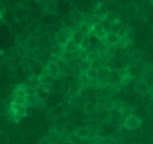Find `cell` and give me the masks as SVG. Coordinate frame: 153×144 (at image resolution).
Masks as SVG:
<instances>
[{
	"label": "cell",
	"mask_w": 153,
	"mask_h": 144,
	"mask_svg": "<svg viewBox=\"0 0 153 144\" xmlns=\"http://www.w3.org/2000/svg\"><path fill=\"white\" fill-rule=\"evenodd\" d=\"M73 35V31L70 30V28L64 25L62 28L57 33L56 40L58 43H59L61 46H64L67 44V42L72 39Z\"/></svg>",
	"instance_id": "cell-1"
},
{
	"label": "cell",
	"mask_w": 153,
	"mask_h": 144,
	"mask_svg": "<svg viewBox=\"0 0 153 144\" xmlns=\"http://www.w3.org/2000/svg\"><path fill=\"white\" fill-rule=\"evenodd\" d=\"M142 120L140 117H138L136 115L131 114L127 117L126 119L124 121V126L127 130L133 131V130L137 129L141 125Z\"/></svg>",
	"instance_id": "cell-2"
},
{
	"label": "cell",
	"mask_w": 153,
	"mask_h": 144,
	"mask_svg": "<svg viewBox=\"0 0 153 144\" xmlns=\"http://www.w3.org/2000/svg\"><path fill=\"white\" fill-rule=\"evenodd\" d=\"M134 88H135L136 92L139 94H141V95L149 94V91H150L149 84L146 81H138L135 84Z\"/></svg>",
	"instance_id": "cell-3"
},
{
	"label": "cell",
	"mask_w": 153,
	"mask_h": 144,
	"mask_svg": "<svg viewBox=\"0 0 153 144\" xmlns=\"http://www.w3.org/2000/svg\"><path fill=\"white\" fill-rule=\"evenodd\" d=\"M106 34H107V33L105 31L102 23H98L96 24V25H94L93 31L90 35H94L97 38L100 39V40H102L103 38H105Z\"/></svg>",
	"instance_id": "cell-4"
},
{
	"label": "cell",
	"mask_w": 153,
	"mask_h": 144,
	"mask_svg": "<svg viewBox=\"0 0 153 144\" xmlns=\"http://www.w3.org/2000/svg\"><path fill=\"white\" fill-rule=\"evenodd\" d=\"M39 39L36 36L31 35L26 39L25 43V46L28 50H34L39 46Z\"/></svg>",
	"instance_id": "cell-5"
},
{
	"label": "cell",
	"mask_w": 153,
	"mask_h": 144,
	"mask_svg": "<svg viewBox=\"0 0 153 144\" xmlns=\"http://www.w3.org/2000/svg\"><path fill=\"white\" fill-rule=\"evenodd\" d=\"M61 138V134L57 130H51L46 135V139L52 144H58Z\"/></svg>",
	"instance_id": "cell-6"
},
{
	"label": "cell",
	"mask_w": 153,
	"mask_h": 144,
	"mask_svg": "<svg viewBox=\"0 0 153 144\" xmlns=\"http://www.w3.org/2000/svg\"><path fill=\"white\" fill-rule=\"evenodd\" d=\"M73 58L79 60V61H85L88 59V54H89V51L85 50V49H81L80 47L78 48L76 51L73 52Z\"/></svg>",
	"instance_id": "cell-7"
},
{
	"label": "cell",
	"mask_w": 153,
	"mask_h": 144,
	"mask_svg": "<svg viewBox=\"0 0 153 144\" xmlns=\"http://www.w3.org/2000/svg\"><path fill=\"white\" fill-rule=\"evenodd\" d=\"M20 5L24 8L32 10L37 9L40 5V4L36 0H22Z\"/></svg>",
	"instance_id": "cell-8"
},
{
	"label": "cell",
	"mask_w": 153,
	"mask_h": 144,
	"mask_svg": "<svg viewBox=\"0 0 153 144\" xmlns=\"http://www.w3.org/2000/svg\"><path fill=\"white\" fill-rule=\"evenodd\" d=\"M95 15L98 16L102 19V20H104L108 16V9L103 4H100L96 7L95 9Z\"/></svg>",
	"instance_id": "cell-9"
},
{
	"label": "cell",
	"mask_w": 153,
	"mask_h": 144,
	"mask_svg": "<svg viewBox=\"0 0 153 144\" xmlns=\"http://www.w3.org/2000/svg\"><path fill=\"white\" fill-rule=\"evenodd\" d=\"M1 16H2V19L4 22H6L7 24L13 23L16 20L13 11H11V10H6L4 13H1Z\"/></svg>",
	"instance_id": "cell-10"
},
{
	"label": "cell",
	"mask_w": 153,
	"mask_h": 144,
	"mask_svg": "<svg viewBox=\"0 0 153 144\" xmlns=\"http://www.w3.org/2000/svg\"><path fill=\"white\" fill-rule=\"evenodd\" d=\"M30 70L35 77L39 78L41 76L43 69L42 68V66L40 63L34 62L30 66Z\"/></svg>",
	"instance_id": "cell-11"
},
{
	"label": "cell",
	"mask_w": 153,
	"mask_h": 144,
	"mask_svg": "<svg viewBox=\"0 0 153 144\" xmlns=\"http://www.w3.org/2000/svg\"><path fill=\"white\" fill-rule=\"evenodd\" d=\"M46 68H47V70H49L50 74L52 75L55 79L59 76L61 71H60L59 68H58V65H57V64L55 62H54V61L50 62L47 65V67H46Z\"/></svg>",
	"instance_id": "cell-12"
},
{
	"label": "cell",
	"mask_w": 153,
	"mask_h": 144,
	"mask_svg": "<svg viewBox=\"0 0 153 144\" xmlns=\"http://www.w3.org/2000/svg\"><path fill=\"white\" fill-rule=\"evenodd\" d=\"M74 133L76 134V135L82 137V138L84 140V139L89 138L90 135H91V129L88 128H80L75 130Z\"/></svg>",
	"instance_id": "cell-13"
},
{
	"label": "cell",
	"mask_w": 153,
	"mask_h": 144,
	"mask_svg": "<svg viewBox=\"0 0 153 144\" xmlns=\"http://www.w3.org/2000/svg\"><path fill=\"white\" fill-rule=\"evenodd\" d=\"M39 85L42 84H51L52 85L55 80V78L51 74H44L41 75L39 77Z\"/></svg>",
	"instance_id": "cell-14"
},
{
	"label": "cell",
	"mask_w": 153,
	"mask_h": 144,
	"mask_svg": "<svg viewBox=\"0 0 153 144\" xmlns=\"http://www.w3.org/2000/svg\"><path fill=\"white\" fill-rule=\"evenodd\" d=\"M70 16L73 18L74 22H80V23H83L85 19V16H84L83 13L77 10H72L71 13H70Z\"/></svg>",
	"instance_id": "cell-15"
},
{
	"label": "cell",
	"mask_w": 153,
	"mask_h": 144,
	"mask_svg": "<svg viewBox=\"0 0 153 144\" xmlns=\"http://www.w3.org/2000/svg\"><path fill=\"white\" fill-rule=\"evenodd\" d=\"M56 7V1H54V0H47L44 6L45 10L49 13H55Z\"/></svg>",
	"instance_id": "cell-16"
},
{
	"label": "cell",
	"mask_w": 153,
	"mask_h": 144,
	"mask_svg": "<svg viewBox=\"0 0 153 144\" xmlns=\"http://www.w3.org/2000/svg\"><path fill=\"white\" fill-rule=\"evenodd\" d=\"M79 48V46L76 45V43H75L74 40L73 39H70L68 42L67 43V44L64 46V52H70V53H73L74 51H76V49Z\"/></svg>",
	"instance_id": "cell-17"
},
{
	"label": "cell",
	"mask_w": 153,
	"mask_h": 144,
	"mask_svg": "<svg viewBox=\"0 0 153 144\" xmlns=\"http://www.w3.org/2000/svg\"><path fill=\"white\" fill-rule=\"evenodd\" d=\"M110 72L111 70L108 67H101L98 70V79H102V80H107L109 78Z\"/></svg>",
	"instance_id": "cell-18"
},
{
	"label": "cell",
	"mask_w": 153,
	"mask_h": 144,
	"mask_svg": "<svg viewBox=\"0 0 153 144\" xmlns=\"http://www.w3.org/2000/svg\"><path fill=\"white\" fill-rule=\"evenodd\" d=\"M105 38L110 44H113V45L117 44V43H119L120 40V38L118 37L117 34H114V33L113 32L107 33Z\"/></svg>",
	"instance_id": "cell-19"
},
{
	"label": "cell",
	"mask_w": 153,
	"mask_h": 144,
	"mask_svg": "<svg viewBox=\"0 0 153 144\" xmlns=\"http://www.w3.org/2000/svg\"><path fill=\"white\" fill-rule=\"evenodd\" d=\"M93 28H94V25H91V24L88 23H82L81 25L80 31L83 33L85 35H90L93 31Z\"/></svg>",
	"instance_id": "cell-20"
},
{
	"label": "cell",
	"mask_w": 153,
	"mask_h": 144,
	"mask_svg": "<svg viewBox=\"0 0 153 144\" xmlns=\"http://www.w3.org/2000/svg\"><path fill=\"white\" fill-rule=\"evenodd\" d=\"M84 37H85V34H84L82 31H77V32H75L74 34H73L72 39L74 40V42L76 43V45L79 47L81 43H82V40H83Z\"/></svg>",
	"instance_id": "cell-21"
},
{
	"label": "cell",
	"mask_w": 153,
	"mask_h": 144,
	"mask_svg": "<svg viewBox=\"0 0 153 144\" xmlns=\"http://www.w3.org/2000/svg\"><path fill=\"white\" fill-rule=\"evenodd\" d=\"M67 141L70 142L71 144H80L83 141V139L76 135L75 133H73V134H69L68 137H67Z\"/></svg>",
	"instance_id": "cell-22"
},
{
	"label": "cell",
	"mask_w": 153,
	"mask_h": 144,
	"mask_svg": "<svg viewBox=\"0 0 153 144\" xmlns=\"http://www.w3.org/2000/svg\"><path fill=\"white\" fill-rule=\"evenodd\" d=\"M116 51H117L116 46H114L113 44L109 45L105 51V55L106 56H107V58H108V59H111V58H114L115 55V53H116Z\"/></svg>",
	"instance_id": "cell-23"
},
{
	"label": "cell",
	"mask_w": 153,
	"mask_h": 144,
	"mask_svg": "<svg viewBox=\"0 0 153 144\" xmlns=\"http://www.w3.org/2000/svg\"><path fill=\"white\" fill-rule=\"evenodd\" d=\"M79 47L82 49L89 51V48L91 47V39H90L89 35H85L83 40H82Z\"/></svg>",
	"instance_id": "cell-24"
},
{
	"label": "cell",
	"mask_w": 153,
	"mask_h": 144,
	"mask_svg": "<svg viewBox=\"0 0 153 144\" xmlns=\"http://www.w3.org/2000/svg\"><path fill=\"white\" fill-rule=\"evenodd\" d=\"M63 112H64V107L61 105H58L54 108L51 113H52L53 116H57L58 117H61V115L64 114Z\"/></svg>",
	"instance_id": "cell-25"
},
{
	"label": "cell",
	"mask_w": 153,
	"mask_h": 144,
	"mask_svg": "<svg viewBox=\"0 0 153 144\" xmlns=\"http://www.w3.org/2000/svg\"><path fill=\"white\" fill-rule=\"evenodd\" d=\"M36 93H37V96H38V98L40 99V100H43V101H44V100L47 98L49 94V93L43 91V90H42L41 88H37V90H36Z\"/></svg>",
	"instance_id": "cell-26"
},
{
	"label": "cell",
	"mask_w": 153,
	"mask_h": 144,
	"mask_svg": "<svg viewBox=\"0 0 153 144\" xmlns=\"http://www.w3.org/2000/svg\"><path fill=\"white\" fill-rule=\"evenodd\" d=\"M96 109H97V105H96L94 103L91 102H90L86 103L85 107H84V111L88 114L93 113Z\"/></svg>",
	"instance_id": "cell-27"
},
{
	"label": "cell",
	"mask_w": 153,
	"mask_h": 144,
	"mask_svg": "<svg viewBox=\"0 0 153 144\" xmlns=\"http://www.w3.org/2000/svg\"><path fill=\"white\" fill-rule=\"evenodd\" d=\"M100 53H99L97 51H91L89 52V54H88V61H96V60H98L100 59Z\"/></svg>",
	"instance_id": "cell-28"
},
{
	"label": "cell",
	"mask_w": 153,
	"mask_h": 144,
	"mask_svg": "<svg viewBox=\"0 0 153 144\" xmlns=\"http://www.w3.org/2000/svg\"><path fill=\"white\" fill-rule=\"evenodd\" d=\"M108 79L114 82H117L119 80L120 81L121 80V77L120 76L119 73H118V71H115V70H113V71L110 72Z\"/></svg>",
	"instance_id": "cell-29"
},
{
	"label": "cell",
	"mask_w": 153,
	"mask_h": 144,
	"mask_svg": "<svg viewBox=\"0 0 153 144\" xmlns=\"http://www.w3.org/2000/svg\"><path fill=\"white\" fill-rule=\"evenodd\" d=\"M120 27H121L120 23L118 21H115V22H114L111 25L110 32H113L114 33V34H117L118 31L120 30Z\"/></svg>",
	"instance_id": "cell-30"
},
{
	"label": "cell",
	"mask_w": 153,
	"mask_h": 144,
	"mask_svg": "<svg viewBox=\"0 0 153 144\" xmlns=\"http://www.w3.org/2000/svg\"><path fill=\"white\" fill-rule=\"evenodd\" d=\"M13 104L25 106V104H26V98H23V97L14 96V98H13Z\"/></svg>",
	"instance_id": "cell-31"
},
{
	"label": "cell",
	"mask_w": 153,
	"mask_h": 144,
	"mask_svg": "<svg viewBox=\"0 0 153 144\" xmlns=\"http://www.w3.org/2000/svg\"><path fill=\"white\" fill-rule=\"evenodd\" d=\"M89 80L90 78L87 76L86 73H82V74H81L80 77H79V82L83 85H89Z\"/></svg>",
	"instance_id": "cell-32"
},
{
	"label": "cell",
	"mask_w": 153,
	"mask_h": 144,
	"mask_svg": "<svg viewBox=\"0 0 153 144\" xmlns=\"http://www.w3.org/2000/svg\"><path fill=\"white\" fill-rule=\"evenodd\" d=\"M85 73L91 79H97L98 78V71L95 70H93L91 68L90 70H88V71L85 72Z\"/></svg>",
	"instance_id": "cell-33"
},
{
	"label": "cell",
	"mask_w": 153,
	"mask_h": 144,
	"mask_svg": "<svg viewBox=\"0 0 153 144\" xmlns=\"http://www.w3.org/2000/svg\"><path fill=\"white\" fill-rule=\"evenodd\" d=\"M101 67L102 66H101V60H100V59L96 60V61H94L91 62V68L93 69V70H95L98 71Z\"/></svg>",
	"instance_id": "cell-34"
},
{
	"label": "cell",
	"mask_w": 153,
	"mask_h": 144,
	"mask_svg": "<svg viewBox=\"0 0 153 144\" xmlns=\"http://www.w3.org/2000/svg\"><path fill=\"white\" fill-rule=\"evenodd\" d=\"M91 61H88V60H86V61H82V64H80V67H81V70H82V71H88V70H90L91 69Z\"/></svg>",
	"instance_id": "cell-35"
},
{
	"label": "cell",
	"mask_w": 153,
	"mask_h": 144,
	"mask_svg": "<svg viewBox=\"0 0 153 144\" xmlns=\"http://www.w3.org/2000/svg\"><path fill=\"white\" fill-rule=\"evenodd\" d=\"M39 88H41L43 91H46L48 93L52 92L53 90V87L52 86L51 84H42V85H39Z\"/></svg>",
	"instance_id": "cell-36"
},
{
	"label": "cell",
	"mask_w": 153,
	"mask_h": 144,
	"mask_svg": "<svg viewBox=\"0 0 153 144\" xmlns=\"http://www.w3.org/2000/svg\"><path fill=\"white\" fill-rule=\"evenodd\" d=\"M127 32H128V31H127L126 28L125 27H123V26H121L120 28V30L118 31L117 34L118 37H119L120 38L123 39V38H125V37H126Z\"/></svg>",
	"instance_id": "cell-37"
},
{
	"label": "cell",
	"mask_w": 153,
	"mask_h": 144,
	"mask_svg": "<svg viewBox=\"0 0 153 144\" xmlns=\"http://www.w3.org/2000/svg\"><path fill=\"white\" fill-rule=\"evenodd\" d=\"M81 25H82V23H80V22H73V25H72L71 27L70 28V30L73 31V34H74L75 32H77V31H80Z\"/></svg>",
	"instance_id": "cell-38"
},
{
	"label": "cell",
	"mask_w": 153,
	"mask_h": 144,
	"mask_svg": "<svg viewBox=\"0 0 153 144\" xmlns=\"http://www.w3.org/2000/svg\"><path fill=\"white\" fill-rule=\"evenodd\" d=\"M15 96L26 98V96H27L26 90L19 89V88H17V90L16 91V93H15Z\"/></svg>",
	"instance_id": "cell-39"
},
{
	"label": "cell",
	"mask_w": 153,
	"mask_h": 144,
	"mask_svg": "<svg viewBox=\"0 0 153 144\" xmlns=\"http://www.w3.org/2000/svg\"><path fill=\"white\" fill-rule=\"evenodd\" d=\"M89 85H91L94 88H99L100 87V84L98 79H91L90 78Z\"/></svg>",
	"instance_id": "cell-40"
},
{
	"label": "cell",
	"mask_w": 153,
	"mask_h": 144,
	"mask_svg": "<svg viewBox=\"0 0 153 144\" xmlns=\"http://www.w3.org/2000/svg\"><path fill=\"white\" fill-rule=\"evenodd\" d=\"M118 73H119L120 76L121 78L123 77V76H128V75L130 74L128 67H123V68L122 69H120V70H118Z\"/></svg>",
	"instance_id": "cell-41"
},
{
	"label": "cell",
	"mask_w": 153,
	"mask_h": 144,
	"mask_svg": "<svg viewBox=\"0 0 153 144\" xmlns=\"http://www.w3.org/2000/svg\"><path fill=\"white\" fill-rule=\"evenodd\" d=\"M131 76L130 74L128 75V76H123V77L121 78L120 82L123 84V85H127V84L129 83L130 81H131Z\"/></svg>",
	"instance_id": "cell-42"
},
{
	"label": "cell",
	"mask_w": 153,
	"mask_h": 144,
	"mask_svg": "<svg viewBox=\"0 0 153 144\" xmlns=\"http://www.w3.org/2000/svg\"><path fill=\"white\" fill-rule=\"evenodd\" d=\"M105 108L108 110H111L114 108V102H112V101H106V102L105 103L104 105Z\"/></svg>",
	"instance_id": "cell-43"
},
{
	"label": "cell",
	"mask_w": 153,
	"mask_h": 144,
	"mask_svg": "<svg viewBox=\"0 0 153 144\" xmlns=\"http://www.w3.org/2000/svg\"><path fill=\"white\" fill-rule=\"evenodd\" d=\"M7 10V7H6L5 4H4V3L1 2V1H0V13H4L5 10Z\"/></svg>",
	"instance_id": "cell-44"
},
{
	"label": "cell",
	"mask_w": 153,
	"mask_h": 144,
	"mask_svg": "<svg viewBox=\"0 0 153 144\" xmlns=\"http://www.w3.org/2000/svg\"><path fill=\"white\" fill-rule=\"evenodd\" d=\"M40 144H52V143H51L49 141V140H47L46 138H45L44 140H43V141L41 142V143H40Z\"/></svg>",
	"instance_id": "cell-45"
},
{
	"label": "cell",
	"mask_w": 153,
	"mask_h": 144,
	"mask_svg": "<svg viewBox=\"0 0 153 144\" xmlns=\"http://www.w3.org/2000/svg\"><path fill=\"white\" fill-rule=\"evenodd\" d=\"M3 23H4V21H3V19H2V16H1V14L0 13V25H2Z\"/></svg>",
	"instance_id": "cell-46"
},
{
	"label": "cell",
	"mask_w": 153,
	"mask_h": 144,
	"mask_svg": "<svg viewBox=\"0 0 153 144\" xmlns=\"http://www.w3.org/2000/svg\"><path fill=\"white\" fill-rule=\"evenodd\" d=\"M58 144H71V143H70V142H68V141H67V142L63 141V142H60V143Z\"/></svg>",
	"instance_id": "cell-47"
},
{
	"label": "cell",
	"mask_w": 153,
	"mask_h": 144,
	"mask_svg": "<svg viewBox=\"0 0 153 144\" xmlns=\"http://www.w3.org/2000/svg\"><path fill=\"white\" fill-rule=\"evenodd\" d=\"M151 2H152V4H153V0H151Z\"/></svg>",
	"instance_id": "cell-48"
}]
</instances>
